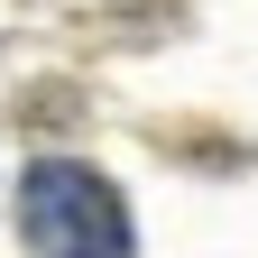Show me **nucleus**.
Instances as JSON below:
<instances>
[{"instance_id": "obj_1", "label": "nucleus", "mask_w": 258, "mask_h": 258, "mask_svg": "<svg viewBox=\"0 0 258 258\" xmlns=\"http://www.w3.org/2000/svg\"><path fill=\"white\" fill-rule=\"evenodd\" d=\"M19 231L37 258H129V212L120 194L74 166V157H37L19 175Z\"/></svg>"}]
</instances>
